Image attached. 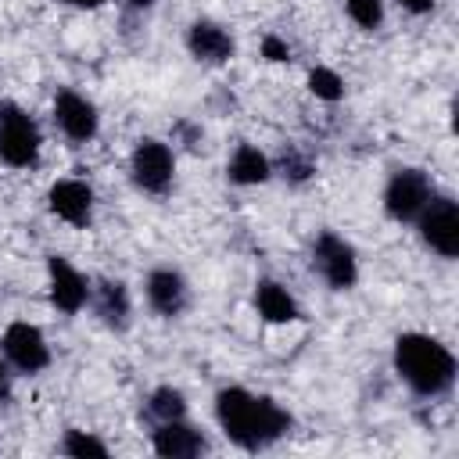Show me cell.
Here are the masks:
<instances>
[{
	"instance_id": "1",
	"label": "cell",
	"mask_w": 459,
	"mask_h": 459,
	"mask_svg": "<svg viewBox=\"0 0 459 459\" xmlns=\"http://www.w3.org/2000/svg\"><path fill=\"white\" fill-rule=\"evenodd\" d=\"M215 423L237 448L258 452L287 437L294 420L269 394H251L247 387H222L215 391Z\"/></svg>"
},
{
	"instance_id": "2",
	"label": "cell",
	"mask_w": 459,
	"mask_h": 459,
	"mask_svg": "<svg viewBox=\"0 0 459 459\" xmlns=\"http://www.w3.org/2000/svg\"><path fill=\"white\" fill-rule=\"evenodd\" d=\"M394 373L420 398H441L455 384V355L430 333L405 330L394 337Z\"/></svg>"
},
{
	"instance_id": "3",
	"label": "cell",
	"mask_w": 459,
	"mask_h": 459,
	"mask_svg": "<svg viewBox=\"0 0 459 459\" xmlns=\"http://www.w3.org/2000/svg\"><path fill=\"white\" fill-rule=\"evenodd\" d=\"M43 151L39 122L14 100H0V161L7 169H32Z\"/></svg>"
},
{
	"instance_id": "4",
	"label": "cell",
	"mask_w": 459,
	"mask_h": 459,
	"mask_svg": "<svg viewBox=\"0 0 459 459\" xmlns=\"http://www.w3.org/2000/svg\"><path fill=\"white\" fill-rule=\"evenodd\" d=\"M129 179L140 194H151V197L169 194V186L176 179V151L158 136L136 140V147L129 154Z\"/></svg>"
},
{
	"instance_id": "5",
	"label": "cell",
	"mask_w": 459,
	"mask_h": 459,
	"mask_svg": "<svg viewBox=\"0 0 459 459\" xmlns=\"http://www.w3.org/2000/svg\"><path fill=\"white\" fill-rule=\"evenodd\" d=\"M308 258L330 290H351L359 283V255H355L351 240H344L341 233H333V230L316 233Z\"/></svg>"
},
{
	"instance_id": "6",
	"label": "cell",
	"mask_w": 459,
	"mask_h": 459,
	"mask_svg": "<svg viewBox=\"0 0 459 459\" xmlns=\"http://www.w3.org/2000/svg\"><path fill=\"white\" fill-rule=\"evenodd\" d=\"M434 194L437 190H434V183L423 169L402 165L384 183V212H387L391 222H416V215L427 208V201Z\"/></svg>"
},
{
	"instance_id": "7",
	"label": "cell",
	"mask_w": 459,
	"mask_h": 459,
	"mask_svg": "<svg viewBox=\"0 0 459 459\" xmlns=\"http://www.w3.org/2000/svg\"><path fill=\"white\" fill-rule=\"evenodd\" d=\"M420 240L437 255V258H459V204L448 194H434L427 208L416 215Z\"/></svg>"
},
{
	"instance_id": "8",
	"label": "cell",
	"mask_w": 459,
	"mask_h": 459,
	"mask_svg": "<svg viewBox=\"0 0 459 459\" xmlns=\"http://www.w3.org/2000/svg\"><path fill=\"white\" fill-rule=\"evenodd\" d=\"M0 355L22 377H36V373H43L50 366V344H47L43 330L36 323H29V319L7 323V330L0 337Z\"/></svg>"
},
{
	"instance_id": "9",
	"label": "cell",
	"mask_w": 459,
	"mask_h": 459,
	"mask_svg": "<svg viewBox=\"0 0 459 459\" xmlns=\"http://www.w3.org/2000/svg\"><path fill=\"white\" fill-rule=\"evenodd\" d=\"M47 294L57 312L79 316L90 305V280L65 255H47Z\"/></svg>"
},
{
	"instance_id": "10",
	"label": "cell",
	"mask_w": 459,
	"mask_h": 459,
	"mask_svg": "<svg viewBox=\"0 0 459 459\" xmlns=\"http://www.w3.org/2000/svg\"><path fill=\"white\" fill-rule=\"evenodd\" d=\"M54 126L61 129L65 140L72 143H90L100 133V115L97 104L75 90H57L54 97Z\"/></svg>"
},
{
	"instance_id": "11",
	"label": "cell",
	"mask_w": 459,
	"mask_h": 459,
	"mask_svg": "<svg viewBox=\"0 0 459 459\" xmlns=\"http://www.w3.org/2000/svg\"><path fill=\"white\" fill-rule=\"evenodd\" d=\"M93 204H97L93 186H90L86 179H75V176L57 179V183H50V190H47V208H50V215L61 219L65 226H75V230H86V226L93 222Z\"/></svg>"
},
{
	"instance_id": "12",
	"label": "cell",
	"mask_w": 459,
	"mask_h": 459,
	"mask_svg": "<svg viewBox=\"0 0 459 459\" xmlns=\"http://www.w3.org/2000/svg\"><path fill=\"white\" fill-rule=\"evenodd\" d=\"M143 298H147V305H151L154 316L179 319L186 312V305H190V283H186V276L179 269L158 265L143 280Z\"/></svg>"
},
{
	"instance_id": "13",
	"label": "cell",
	"mask_w": 459,
	"mask_h": 459,
	"mask_svg": "<svg viewBox=\"0 0 459 459\" xmlns=\"http://www.w3.org/2000/svg\"><path fill=\"white\" fill-rule=\"evenodd\" d=\"M186 50L201 65H226L237 54V39H233V32L222 22H215V18H194L186 25Z\"/></svg>"
},
{
	"instance_id": "14",
	"label": "cell",
	"mask_w": 459,
	"mask_h": 459,
	"mask_svg": "<svg viewBox=\"0 0 459 459\" xmlns=\"http://www.w3.org/2000/svg\"><path fill=\"white\" fill-rule=\"evenodd\" d=\"M90 305L93 316L100 319V326H108L111 333H126L133 323V301H129V287L122 280H97L90 283Z\"/></svg>"
},
{
	"instance_id": "15",
	"label": "cell",
	"mask_w": 459,
	"mask_h": 459,
	"mask_svg": "<svg viewBox=\"0 0 459 459\" xmlns=\"http://www.w3.org/2000/svg\"><path fill=\"white\" fill-rule=\"evenodd\" d=\"M151 448H154V455H161V459H194V455H201V452L208 448V441H204V434H201L194 423H186V416H183V420L158 423V427L151 430Z\"/></svg>"
},
{
	"instance_id": "16",
	"label": "cell",
	"mask_w": 459,
	"mask_h": 459,
	"mask_svg": "<svg viewBox=\"0 0 459 459\" xmlns=\"http://www.w3.org/2000/svg\"><path fill=\"white\" fill-rule=\"evenodd\" d=\"M255 312L269 326H287V323L301 319V308H298L294 294L276 280H258L255 283Z\"/></svg>"
},
{
	"instance_id": "17",
	"label": "cell",
	"mask_w": 459,
	"mask_h": 459,
	"mask_svg": "<svg viewBox=\"0 0 459 459\" xmlns=\"http://www.w3.org/2000/svg\"><path fill=\"white\" fill-rule=\"evenodd\" d=\"M226 179L237 186H262L273 179V161L255 143H237L226 161Z\"/></svg>"
},
{
	"instance_id": "18",
	"label": "cell",
	"mask_w": 459,
	"mask_h": 459,
	"mask_svg": "<svg viewBox=\"0 0 459 459\" xmlns=\"http://www.w3.org/2000/svg\"><path fill=\"white\" fill-rule=\"evenodd\" d=\"M147 416L154 423H169V420H183L186 416V394L172 384H161L147 394Z\"/></svg>"
},
{
	"instance_id": "19",
	"label": "cell",
	"mask_w": 459,
	"mask_h": 459,
	"mask_svg": "<svg viewBox=\"0 0 459 459\" xmlns=\"http://www.w3.org/2000/svg\"><path fill=\"white\" fill-rule=\"evenodd\" d=\"M273 172H280L290 186H305L312 176H316V161H312V154H305L301 147H283V154H280V165H273Z\"/></svg>"
},
{
	"instance_id": "20",
	"label": "cell",
	"mask_w": 459,
	"mask_h": 459,
	"mask_svg": "<svg viewBox=\"0 0 459 459\" xmlns=\"http://www.w3.org/2000/svg\"><path fill=\"white\" fill-rule=\"evenodd\" d=\"M61 452L72 455V459H108V455H111L108 445H104L97 434L79 430V427L65 430V437H61Z\"/></svg>"
},
{
	"instance_id": "21",
	"label": "cell",
	"mask_w": 459,
	"mask_h": 459,
	"mask_svg": "<svg viewBox=\"0 0 459 459\" xmlns=\"http://www.w3.org/2000/svg\"><path fill=\"white\" fill-rule=\"evenodd\" d=\"M308 93H312L316 100L337 104V100L344 97V79H341L333 68H326V65H316V68L308 72Z\"/></svg>"
},
{
	"instance_id": "22",
	"label": "cell",
	"mask_w": 459,
	"mask_h": 459,
	"mask_svg": "<svg viewBox=\"0 0 459 459\" xmlns=\"http://www.w3.org/2000/svg\"><path fill=\"white\" fill-rule=\"evenodd\" d=\"M344 11L362 32H377L384 25V14H387L384 0H344Z\"/></svg>"
},
{
	"instance_id": "23",
	"label": "cell",
	"mask_w": 459,
	"mask_h": 459,
	"mask_svg": "<svg viewBox=\"0 0 459 459\" xmlns=\"http://www.w3.org/2000/svg\"><path fill=\"white\" fill-rule=\"evenodd\" d=\"M258 54L269 61V65H287L290 57H294V50H290V43L287 39H280L276 32H269V36H262V47H258Z\"/></svg>"
},
{
	"instance_id": "24",
	"label": "cell",
	"mask_w": 459,
	"mask_h": 459,
	"mask_svg": "<svg viewBox=\"0 0 459 459\" xmlns=\"http://www.w3.org/2000/svg\"><path fill=\"white\" fill-rule=\"evenodd\" d=\"M172 133H176L186 147H197V143H201V136H204V133H201V126H194L190 118H179V122L172 126Z\"/></svg>"
},
{
	"instance_id": "25",
	"label": "cell",
	"mask_w": 459,
	"mask_h": 459,
	"mask_svg": "<svg viewBox=\"0 0 459 459\" xmlns=\"http://www.w3.org/2000/svg\"><path fill=\"white\" fill-rule=\"evenodd\" d=\"M11 394H14V369H11V362L0 355V405H7Z\"/></svg>"
},
{
	"instance_id": "26",
	"label": "cell",
	"mask_w": 459,
	"mask_h": 459,
	"mask_svg": "<svg viewBox=\"0 0 459 459\" xmlns=\"http://www.w3.org/2000/svg\"><path fill=\"white\" fill-rule=\"evenodd\" d=\"M409 14H430L434 7H437V0H398Z\"/></svg>"
},
{
	"instance_id": "27",
	"label": "cell",
	"mask_w": 459,
	"mask_h": 459,
	"mask_svg": "<svg viewBox=\"0 0 459 459\" xmlns=\"http://www.w3.org/2000/svg\"><path fill=\"white\" fill-rule=\"evenodd\" d=\"M54 4L72 7V11H97V7H104V0H54Z\"/></svg>"
},
{
	"instance_id": "28",
	"label": "cell",
	"mask_w": 459,
	"mask_h": 459,
	"mask_svg": "<svg viewBox=\"0 0 459 459\" xmlns=\"http://www.w3.org/2000/svg\"><path fill=\"white\" fill-rule=\"evenodd\" d=\"M133 11H147V7H154V0H126Z\"/></svg>"
}]
</instances>
